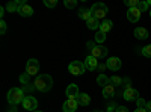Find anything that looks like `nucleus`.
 I'll return each instance as SVG.
<instances>
[{"instance_id": "f257e3e1", "label": "nucleus", "mask_w": 151, "mask_h": 112, "mask_svg": "<svg viewBox=\"0 0 151 112\" xmlns=\"http://www.w3.org/2000/svg\"><path fill=\"white\" fill-rule=\"evenodd\" d=\"M33 86L38 90V91H41V92H47L52 90V86H53V79L50 74H40V76H36V79L33 80Z\"/></svg>"}, {"instance_id": "f03ea898", "label": "nucleus", "mask_w": 151, "mask_h": 112, "mask_svg": "<svg viewBox=\"0 0 151 112\" xmlns=\"http://www.w3.org/2000/svg\"><path fill=\"white\" fill-rule=\"evenodd\" d=\"M24 100V94H23V90L20 88H11L8 91V102L11 105H18V103H23Z\"/></svg>"}, {"instance_id": "7ed1b4c3", "label": "nucleus", "mask_w": 151, "mask_h": 112, "mask_svg": "<svg viewBox=\"0 0 151 112\" xmlns=\"http://www.w3.org/2000/svg\"><path fill=\"white\" fill-rule=\"evenodd\" d=\"M107 6L104 5V3H94L92 6H91V14H92V17L94 18H97V20H100V18H104L106 17V14H107Z\"/></svg>"}, {"instance_id": "20e7f679", "label": "nucleus", "mask_w": 151, "mask_h": 112, "mask_svg": "<svg viewBox=\"0 0 151 112\" xmlns=\"http://www.w3.org/2000/svg\"><path fill=\"white\" fill-rule=\"evenodd\" d=\"M85 70H86L85 62H80V61H73L68 65V71L73 74V76H80V74L85 73Z\"/></svg>"}, {"instance_id": "39448f33", "label": "nucleus", "mask_w": 151, "mask_h": 112, "mask_svg": "<svg viewBox=\"0 0 151 112\" xmlns=\"http://www.w3.org/2000/svg\"><path fill=\"white\" fill-rule=\"evenodd\" d=\"M21 105H23L24 109L33 112V111H36V108H38V100H36L35 97H32V95H27V97H24V100H23Z\"/></svg>"}, {"instance_id": "423d86ee", "label": "nucleus", "mask_w": 151, "mask_h": 112, "mask_svg": "<svg viewBox=\"0 0 151 112\" xmlns=\"http://www.w3.org/2000/svg\"><path fill=\"white\" fill-rule=\"evenodd\" d=\"M91 55L97 59H104L107 56V48L104 46H94V48H91Z\"/></svg>"}, {"instance_id": "0eeeda50", "label": "nucleus", "mask_w": 151, "mask_h": 112, "mask_svg": "<svg viewBox=\"0 0 151 112\" xmlns=\"http://www.w3.org/2000/svg\"><path fill=\"white\" fill-rule=\"evenodd\" d=\"M38 71H40V64H38L36 59H29L27 64H26V73L30 74V76H35V74H38Z\"/></svg>"}, {"instance_id": "6e6552de", "label": "nucleus", "mask_w": 151, "mask_h": 112, "mask_svg": "<svg viewBox=\"0 0 151 112\" xmlns=\"http://www.w3.org/2000/svg\"><path fill=\"white\" fill-rule=\"evenodd\" d=\"M18 14L21 17H32L33 15V8L30 5H27L24 0H21V5L18 8Z\"/></svg>"}, {"instance_id": "1a4fd4ad", "label": "nucleus", "mask_w": 151, "mask_h": 112, "mask_svg": "<svg viewBox=\"0 0 151 112\" xmlns=\"http://www.w3.org/2000/svg\"><path fill=\"white\" fill-rule=\"evenodd\" d=\"M77 108H79V103L76 98H68V100L62 105V111L64 112H76Z\"/></svg>"}, {"instance_id": "9d476101", "label": "nucleus", "mask_w": 151, "mask_h": 112, "mask_svg": "<svg viewBox=\"0 0 151 112\" xmlns=\"http://www.w3.org/2000/svg\"><path fill=\"white\" fill-rule=\"evenodd\" d=\"M122 97L125 98L127 102H136L137 98H139V92L133 88H125L124 92H122Z\"/></svg>"}, {"instance_id": "9b49d317", "label": "nucleus", "mask_w": 151, "mask_h": 112, "mask_svg": "<svg viewBox=\"0 0 151 112\" xmlns=\"http://www.w3.org/2000/svg\"><path fill=\"white\" fill-rule=\"evenodd\" d=\"M65 94H67L68 98H77V95L80 94L79 86L76 85V83H70V85L67 86V90H65Z\"/></svg>"}, {"instance_id": "f8f14e48", "label": "nucleus", "mask_w": 151, "mask_h": 112, "mask_svg": "<svg viewBox=\"0 0 151 112\" xmlns=\"http://www.w3.org/2000/svg\"><path fill=\"white\" fill-rule=\"evenodd\" d=\"M85 67H86V70H89V71L97 70V68H98V61H97V58H94L92 55H89V56L85 59Z\"/></svg>"}, {"instance_id": "ddd939ff", "label": "nucleus", "mask_w": 151, "mask_h": 112, "mask_svg": "<svg viewBox=\"0 0 151 112\" xmlns=\"http://www.w3.org/2000/svg\"><path fill=\"white\" fill-rule=\"evenodd\" d=\"M106 65L112 71H118L121 68V59L119 58H109L107 62H106Z\"/></svg>"}, {"instance_id": "4468645a", "label": "nucleus", "mask_w": 151, "mask_h": 112, "mask_svg": "<svg viewBox=\"0 0 151 112\" xmlns=\"http://www.w3.org/2000/svg\"><path fill=\"white\" fill-rule=\"evenodd\" d=\"M127 18H129V21H132V23H137V21H139V18H141V11L137 9V8L129 9V11H127Z\"/></svg>"}, {"instance_id": "2eb2a0df", "label": "nucleus", "mask_w": 151, "mask_h": 112, "mask_svg": "<svg viewBox=\"0 0 151 112\" xmlns=\"http://www.w3.org/2000/svg\"><path fill=\"white\" fill-rule=\"evenodd\" d=\"M113 95H115V85H107L103 88V97L104 98H112Z\"/></svg>"}, {"instance_id": "dca6fc26", "label": "nucleus", "mask_w": 151, "mask_h": 112, "mask_svg": "<svg viewBox=\"0 0 151 112\" xmlns=\"http://www.w3.org/2000/svg\"><path fill=\"white\" fill-rule=\"evenodd\" d=\"M76 100H77V103L82 105V106H88V105H89V102H91V97L88 95L86 92H82V94L77 95V98H76Z\"/></svg>"}, {"instance_id": "f3484780", "label": "nucleus", "mask_w": 151, "mask_h": 112, "mask_svg": "<svg viewBox=\"0 0 151 112\" xmlns=\"http://www.w3.org/2000/svg\"><path fill=\"white\" fill-rule=\"evenodd\" d=\"M134 36L137 40H147L148 38V30L145 27H136L134 29Z\"/></svg>"}, {"instance_id": "a211bd4d", "label": "nucleus", "mask_w": 151, "mask_h": 112, "mask_svg": "<svg viewBox=\"0 0 151 112\" xmlns=\"http://www.w3.org/2000/svg\"><path fill=\"white\" fill-rule=\"evenodd\" d=\"M100 24H101V23H98V20L94 18V17H91L89 20L86 21L88 29H91V30H94V29H98V30H100Z\"/></svg>"}, {"instance_id": "6ab92c4d", "label": "nucleus", "mask_w": 151, "mask_h": 112, "mask_svg": "<svg viewBox=\"0 0 151 112\" xmlns=\"http://www.w3.org/2000/svg\"><path fill=\"white\" fill-rule=\"evenodd\" d=\"M97 83H98V85H101L103 88H104V86L110 85L112 82H110V77H107L106 74H100V76L97 77Z\"/></svg>"}, {"instance_id": "aec40b11", "label": "nucleus", "mask_w": 151, "mask_h": 112, "mask_svg": "<svg viewBox=\"0 0 151 112\" xmlns=\"http://www.w3.org/2000/svg\"><path fill=\"white\" fill-rule=\"evenodd\" d=\"M112 26H113V23H112V20H104L101 24H100V30H101L103 33H107L110 29H112Z\"/></svg>"}, {"instance_id": "412c9836", "label": "nucleus", "mask_w": 151, "mask_h": 112, "mask_svg": "<svg viewBox=\"0 0 151 112\" xmlns=\"http://www.w3.org/2000/svg\"><path fill=\"white\" fill-rule=\"evenodd\" d=\"M91 17H92V14H91V9H85V8H82V9L79 11V18H82V20L88 21Z\"/></svg>"}, {"instance_id": "4be33fe9", "label": "nucleus", "mask_w": 151, "mask_h": 112, "mask_svg": "<svg viewBox=\"0 0 151 112\" xmlns=\"http://www.w3.org/2000/svg\"><path fill=\"white\" fill-rule=\"evenodd\" d=\"M20 5H21V2H9L6 5V11L8 12H18Z\"/></svg>"}, {"instance_id": "5701e85b", "label": "nucleus", "mask_w": 151, "mask_h": 112, "mask_svg": "<svg viewBox=\"0 0 151 112\" xmlns=\"http://www.w3.org/2000/svg\"><path fill=\"white\" fill-rule=\"evenodd\" d=\"M20 82H21L23 85H29V83H30V74L23 73L21 76H20Z\"/></svg>"}, {"instance_id": "b1692460", "label": "nucleus", "mask_w": 151, "mask_h": 112, "mask_svg": "<svg viewBox=\"0 0 151 112\" xmlns=\"http://www.w3.org/2000/svg\"><path fill=\"white\" fill-rule=\"evenodd\" d=\"M106 40V33H103L101 30H98L97 33H95V41L97 43H103Z\"/></svg>"}, {"instance_id": "393cba45", "label": "nucleus", "mask_w": 151, "mask_h": 112, "mask_svg": "<svg viewBox=\"0 0 151 112\" xmlns=\"http://www.w3.org/2000/svg\"><path fill=\"white\" fill-rule=\"evenodd\" d=\"M125 5H127L130 9L137 8V5H139V0H125Z\"/></svg>"}, {"instance_id": "a878e982", "label": "nucleus", "mask_w": 151, "mask_h": 112, "mask_svg": "<svg viewBox=\"0 0 151 112\" xmlns=\"http://www.w3.org/2000/svg\"><path fill=\"white\" fill-rule=\"evenodd\" d=\"M142 55H144L145 58H151V46H145V47L142 48Z\"/></svg>"}, {"instance_id": "bb28decb", "label": "nucleus", "mask_w": 151, "mask_h": 112, "mask_svg": "<svg viewBox=\"0 0 151 112\" xmlns=\"http://www.w3.org/2000/svg\"><path fill=\"white\" fill-rule=\"evenodd\" d=\"M65 6L68 8V9H73V8H76V5H77V2L76 0H65Z\"/></svg>"}, {"instance_id": "cd10ccee", "label": "nucleus", "mask_w": 151, "mask_h": 112, "mask_svg": "<svg viewBox=\"0 0 151 112\" xmlns=\"http://www.w3.org/2000/svg\"><path fill=\"white\" fill-rule=\"evenodd\" d=\"M6 29H8V24H6L5 20H2V21H0V33L5 35L6 33Z\"/></svg>"}, {"instance_id": "c85d7f7f", "label": "nucleus", "mask_w": 151, "mask_h": 112, "mask_svg": "<svg viewBox=\"0 0 151 112\" xmlns=\"http://www.w3.org/2000/svg\"><path fill=\"white\" fill-rule=\"evenodd\" d=\"M110 82H112V85H121L122 83V79L118 77V76H112L110 77Z\"/></svg>"}, {"instance_id": "c756f323", "label": "nucleus", "mask_w": 151, "mask_h": 112, "mask_svg": "<svg viewBox=\"0 0 151 112\" xmlns=\"http://www.w3.org/2000/svg\"><path fill=\"white\" fill-rule=\"evenodd\" d=\"M136 105H137V108H141V109H145V106H147V102L144 100V98H137L136 100Z\"/></svg>"}, {"instance_id": "7c9ffc66", "label": "nucleus", "mask_w": 151, "mask_h": 112, "mask_svg": "<svg viewBox=\"0 0 151 112\" xmlns=\"http://www.w3.org/2000/svg\"><path fill=\"white\" fill-rule=\"evenodd\" d=\"M44 5L47 8H55L58 5V2H56V0H44Z\"/></svg>"}, {"instance_id": "2f4dec72", "label": "nucleus", "mask_w": 151, "mask_h": 112, "mask_svg": "<svg viewBox=\"0 0 151 112\" xmlns=\"http://www.w3.org/2000/svg\"><path fill=\"white\" fill-rule=\"evenodd\" d=\"M137 9H139L141 12L147 11V9H148V2H139V5H137Z\"/></svg>"}, {"instance_id": "473e14b6", "label": "nucleus", "mask_w": 151, "mask_h": 112, "mask_svg": "<svg viewBox=\"0 0 151 112\" xmlns=\"http://www.w3.org/2000/svg\"><path fill=\"white\" fill-rule=\"evenodd\" d=\"M115 112H129V109H127V108H125V106H118Z\"/></svg>"}, {"instance_id": "72a5a7b5", "label": "nucleus", "mask_w": 151, "mask_h": 112, "mask_svg": "<svg viewBox=\"0 0 151 112\" xmlns=\"http://www.w3.org/2000/svg\"><path fill=\"white\" fill-rule=\"evenodd\" d=\"M145 109H147L148 112H151V102H147V106H145Z\"/></svg>"}, {"instance_id": "f704fd0d", "label": "nucleus", "mask_w": 151, "mask_h": 112, "mask_svg": "<svg viewBox=\"0 0 151 112\" xmlns=\"http://www.w3.org/2000/svg\"><path fill=\"white\" fill-rule=\"evenodd\" d=\"M5 9H6V8H2V9H0V17L5 15Z\"/></svg>"}, {"instance_id": "c9c22d12", "label": "nucleus", "mask_w": 151, "mask_h": 112, "mask_svg": "<svg viewBox=\"0 0 151 112\" xmlns=\"http://www.w3.org/2000/svg\"><path fill=\"white\" fill-rule=\"evenodd\" d=\"M134 112H148V111H147V109H141V108H137Z\"/></svg>"}, {"instance_id": "e433bc0d", "label": "nucleus", "mask_w": 151, "mask_h": 112, "mask_svg": "<svg viewBox=\"0 0 151 112\" xmlns=\"http://www.w3.org/2000/svg\"><path fill=\"white\" fill-rule=\"evenodd\" d=\"M148 6H151V0H150V2H148Z\"/></svg>"}, {"instance_id": "4c0bfd02", "label": "nucleus", "mask_w": 151, "mask_h": 112, "mask_svg": "<svg viewBox=\"0 0 151 112\" xmlns=\"http://www.w3.org/2000/svg\"><path fill=\"white\" fill-rule=\"evenodd\" d=\"M33 112H42V111H33Z\"/></svg>"}, {"instance_id": "58836bf2", "label": "nucleus", "mask_w": 151, "mask_h": 112, "mask_svg": "<svg viewBox=\"0 0 151 112\" xmlns=\"http://www.w3.org/2000/svg\"><path fill=\"white\" fill-rule=\"evenodd\" d=\"M150 17H151V11H150Z\"/></svg>"}, {"instance_id": "ea45409f", "label": "nucleus", "mask_w": 151, "mask_h": 112, "mask_svg": "<svg viewBox=\"0 0 151 112\" xmlns=\"http://www.w3.org/2000/svg\"><path fill=\"white\" fill-rule=\"evenodd\" d=\"M107 112H112V111H107Z\"/></svg>"}]
</instances>
